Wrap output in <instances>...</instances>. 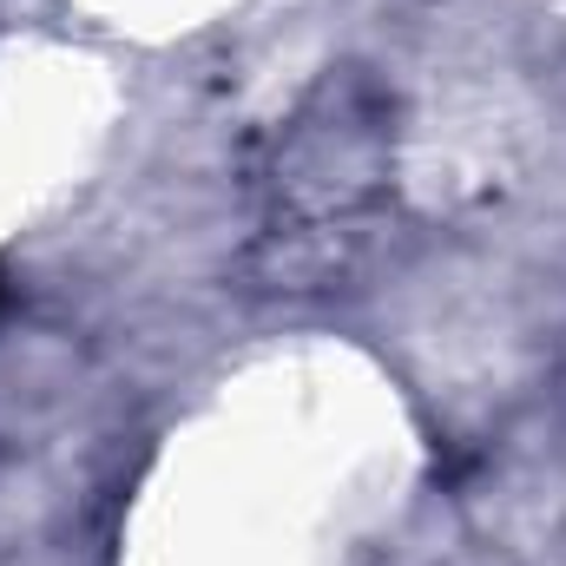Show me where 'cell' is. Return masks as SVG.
Masks as SVG:
<instances>
[{"instance_id": "obj_1", "label": "cell", "mask_w": 566, "mask_h": 566, "mask_svg": "<svg viewBox=\"0 0 566 566\" xmlns=\"http://www.w3.org/2000/svg\"><path fill=\"white\" fill-rule=\"evenodd\" d=\"M389 99L363 73H329L277 151V211L296 224H349L389 191Z\"/></svg>"}]
</instances>
